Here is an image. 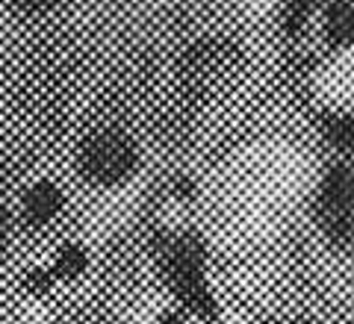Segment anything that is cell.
<instances>
[{"label":"cell","instance_id":"6da1fadb","mask_svg":"<svg viewBox=\"0 0 354 324\" xmlns=\"http://www.w3.org/2000/svg\"><path fill=\"white\" fill-rule=\"evenodd\" d=\"M165 277L174 289V295L189 307L195 316L207 321L216 318V301L209 295L204 277V248L195 236H177L165 248Z\"/></svg>","mask_w":354,"mask_h":324},{"label":"cell","instance_id":"7a4b0ae2","mask_svg":"<svg viewBox=\"0 0 354 324\" xmlns=\"http://www.w3.org/2000/svg\"><path fill=\"white\" fill-rule=\"evenodd\" d=\"M316 218L325 236L334 245H348L354 236V174L348 165L328 169L319 186L316 198Z\"/></svg>","mask_w":354,"mask_h":324},{"label":"cell","instance_id":"3957f363","mask_svg":"<svg viewBox=\"0 0 354 324\" xmlns=\"http://www.w3.org/2000/svg\"><path fill=\"white\" fill-rule=\"evenodd\" d=\"M80 169L92 183L115 186L121 180H127L133 169H136V148L121 133L104 130L83 144Z\"/></svg>","mask_w":354,"mask_h":324},{"label":"cell","instance_id":"277c9868","mask_svg":"<svg viewBox=\"0 0 354 324\" xmlns=\"http://www.w3.org/2000/svg\"><path fill=\"white\" fill-rule=\"evenodd\" d=\"M59 207H62L59 189L48 180L30 186L27 195H24V218L30 225H48V221L59 212Z\"/></svg>","mask_w":354,"mask_h":324},{"label":"cell","instance_id":"5b68a950","mask_svg":"<svg viewBox=\"0 0 354 324\" xmlns=\"http://www.w3.org/2000/svg\"><path fill=\"white\" fill-rule=\"evenodd\" d=\"M325 32L330 44H354V0H334L328 6Z\"/></svg>","mask_w":354,"mask_h":324},{"label":"cell","instance_id":"8992f818","mask_svg":"<svg viewBox=\"0 0 354 324\" xmlns=\"http://www.w3.org/2000/svg\"><path fill=\"white\" fill-rule=\"evenodd\" d=\"M86 268V251L77 248V245H65L57 256V265H53V277H77Z\"/></svg>","mask_w":354,"mask_h":324},{"label":"cell","instance_id":"52a82bcc","mask_svg":"<svg viewBox=\"0 0 354 324\" xmlns=\"http://www.w3.org/2000/svg\"><path fill=\"white\" fill-rule=\"evenodd\" d=\"M325 133H328V139L334 142L339 151H351V148H354V115L328 118Z\"/></svg>","mask_w":354,"mask_h":324},{"label":"cell","instance_id":"ba28073f","mask_svg":"<svg viewBox=\"0 0 354 324\" xmlns=\"http://www.w3.org/2000/svg\"><path fill=\"white\" fill-rule=\"evenodd\" d=\"M316 3H319V0H290L286 9H283V27H286V32H295L298 27H301L304 21L310 18V12L316 9Z\"/></svg>","mask_w":354,"mask_h":324},{"label":"cell","instance_id":"9c48e42d","mask_svg":"<svg viewBox=\"0 0 354 324\" xmlns=\"http://www.w3.org/2000/svg\"><path fill=\"white\" fill-rule=\"evenodd\" d=\"M12 3L21 9H50V6H57L59 0H12Z\"/></svg>","mask_w":354,"mask_h":324},{"label":"cell","instance_id":"30bf717a","mask_svg":"<svg viewBox=\"0 0 354 324\" xmlns=\"http://www.w3.org/2000/svg\"><path fill=\"white\" fill-rule=\"evenodd\" d=\"M6 248V212L0 209V254Z\"/></svg>","mask_w":354,"mask_h":324},{"label":"cell","instance_id":"8fae6325","mask_svg":"<svg viewBox=\"0 0 354 324\" xmlns=\"http://www.w3.org/2000/svg\"><path fill=\"white\" fill-rule=\"evenodd\" d=\"M160 324H183V318L177 316V312H169V316H162V321Z\"/></svg>","mask_w":354,"mask_h":324}]
</instances>
